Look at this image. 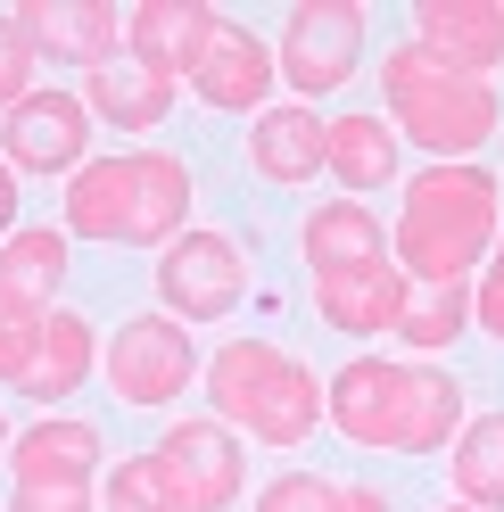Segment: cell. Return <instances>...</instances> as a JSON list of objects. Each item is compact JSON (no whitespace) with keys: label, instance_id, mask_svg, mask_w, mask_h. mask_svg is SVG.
Wrapping results in <instances>:
<instances>
[{"label":"cell","instance_id":"cell-1","mask_svg":"<svg viewBox=\"0 0 504 512\" xmlns=\"http://www.w3.org/2000/svg\"><path fill=\"white\" fill-rule=\"evenodd\" d=\"M504 232V190L488 166H422L405 174L397 199V273L430 281V290H455L488 265V248Z\"/></svg>","mask_w":504,"mask_h":512},{"label":"cell","instance_id":"cell-2","mask_svg":"<svg viewBox=\"0 0 504 512\" xmlns=\"http://www.w3.org/2000/svg\"><path fill=\"white\" fill-rule=\"evenodd\" d=\"M207 405L215 422L257 438V446H306L314 422H323V380H314L290 347L265 339H232L207 356Z\"/></svg>","mask_w":504,"mask_h":512},{"label":"cell","instance_id":"cell-3","mask_svg":"<svg viewBox=\"0 0 504 512\" xmlns=\"http://www.w3.org/2000/svg\"><path fill=\"white\" fill-rule=\"evenodd\" d=\"M381 100L397 108V116H389V133L422 141L438 166H463V157L496 133V108H504L480 75L438 67V58L414 50V42H397V50H389V67H381Z\"/></svg>","mask_w":504,"mask_h":512},{"label":"cell","instance_id":"cell-4","mask_svg":"<svg viewBox=\"0 0 504 512\" xmlns=\"http://www.w3.org/2000/svg\"><path fill=\"white\" fill-rule=\"evenodd\" d=\"M157 298H166L174 323H215V314H232L248 298V256L240 240L224 232H182L166 240V256H157Z\"/></svg>","mask_w":504,"mask_h":512},{"label":"cell","instance_id":"cell-5","mask_svg":"<svg viewBox=\"0 0 504 512\" xmlns=\"http://www.w3.org/2000/svg\"><path fill=\"white\" fill-rule=\"evenodd\" d=\"M364 58V9L356 0H298L290 25H281V75H290L298 100H323L356 75Z\"/></svg>","mask_w":504,"mask_h":512},{"label":"cell","instance_id":"cell-6","mask_svg":"<svg viewBox=\"0 0 504 512\" xmlns=\"http://www.w3.org/2000/svg\"><path fill=\"white\" fill-rule=\"evenodd\" d=\"M191 331L174 314H133L116 339H108V389L116 405H174L191 389Z\"/></svg>","mask_w":504,"mask_h":512},{"label":"cell","instance_id":"cell-7","mask_svg":"<svg viewBox=\"0 0 504 512\" xmlns=\"http://www.w3.org/2000/svg\"><path fill=\"white\" fill-rule=\"evenodd\" d=\"M157 471H166L182 512H224V504H240L248 455H240V438L224 422H174L157 438Z\"/></svg>","mask_w":504,"mask_h":512},{"label":"cell","instance_id":"cell-8","mask_svg":"<svg viewBox=\"0 0 504 512\" xmlns=\"http://www.w3.org/2000/svg\"><path fill=\"white\" fill-rule=\"evenodd\" d=\"M83 141H91V108L75 91H25L0 116V157L17 174H83Z\"/></svg>","mask_w":504,"mask_h":512},{"label":"cell","instance_id":"cell-9","mask_svg":"<svg viewBox=\"0 0 504 512\" xmlns=\"http://www.w3.org/2000/svg\"><path fill=\"white\" fill-rule=\"evenodd\" d=\"M17 17V34L34 42V58H67V67H108L116 42H124V17L108 9V0H25Z\"/></svg>","mask_w":504,"mask_h":512},{"label":"cell","instance_id":"cell-10","mask_svg":"<svg viewBox=\"0 0 504 512\" xmlns=\"http://www.w3.org/2000/svg\"><path fill=\"white\" fill-rule=\"evenodd\" d=\"M414 50H430L438 67L488 83V67H504V0H422Z\"/></svg>","mask_w":504,"mask_h":512},{"label":"cell","instance_id":"cell-11","mask_svg":"<svg viewBox=\"0 0 504 512\" xmlns=\"http://www.w3.org/2000/svg\"><path fill=\"white\" fill-rule=\"evenodd\" d=\"M323 413L339 438L356 446H397V422H405V364H381V356H356L331 372L323 389Z\"/></svg>","mask_w":504,"mask_h":512},{"label":"cell","instance_id":"cell-12","mask_svg":"<svg viewBox=\"0 0 504 512\" xmlns=\"http://www.w3.org/2000/svg\"><path fill=\"white\" fill-rule=\"evenodd\" d=\"M191 223V166L166 149L124 157V248H166Z\"/></svg>","mask_w":504,"mask_h":512},{"label":"cell","instance_id":"cell-13","mask_svg":"<svg viewBox=\"0 0 504 512\" xmlns=\"http://www.w3.org/2000/svg\"><path fill=\"white\" fill-rule=\"evenodd\" d=\"M215 34H224V17H215L207 0H141V9L124 17V50L149 58V67L174 75V83L199 75V58H207Z\"/></svg>","mask_w":504,"mask_h":512},{"label":"cell","instance_id":"cell-14","mask_svg":"<svg viewBox=\"0 0 504 512\" xmlns=\"http://www.w3.org/2000/svg\"><path fill=\"white\" fill-rule=\"evenodd\" d=\"M405 306H414V281L397 273V256H389V265H364V273L314 281V314H323L331 331H348V339H381V331H397Z\"/></svg>","mask_w":504,"mask_h":512},{"label":"cell","instance_id":"cell-15","mask_svg":"<svg viewBox=\"0 0 504 512\" xmlns=\"http://www.w3.org/2000/svg\"><path fill=\"white\" fill-rule=\"evenodd\" d=\"M298 248H306V273L331 281V273H364V265H389V223L372 215L364 199H331L298 223Z\"/></svg>","mask_w":504,"mask_h":512},{"label":"cell","instance_id":"cell-16","mask_svg":"<svg viewBox=\"0 0 504 512\" xmlns=\"http://www.w3.org/2000/svg\"><path fill=\"white\" fill-rule=\"evenodd\" d=\"M9 471H17V488H91L100 479V430L50 413V422L9 438Z\"/></svg>","mask_w":504,"mask_h":512},{"label":"cell","instance_id":"cell-17","mask_svg":"<svg viewBox=\"0 0 504 512\" xmlns=\"http://www.w3.org/2000/svg\"><path fill=\"white\" fill-rule=\"evenodd\" d=\"M83 108H91V116H108L116 133H149V124L174 108V75H157L149 58L116 50L108 67H91V75H83Z\"/></svg>","mask_w":504,"mask_h":512},{"label":"cell","instance_id":"cell-18","mask_svg":"<svg viewBox=\"0 0 504 512\" xmlns=\"http://www.w3.org/2000/svg\"><path fill=\"white\" fill-rule=\"evenodd\" d=\"M191 91H199L207 108H265V91H273V50H265L257 34H240V25H224V34L207 42Z\"/></svg>","mask_w":504,"mask_h":512},{"label":"cell","instance_id":"cell-19","mask_svg":"<svg viewBox=\"0 0 504 512\" xmlns=\"http://www.w3.org/2000/svg\"><path fill=\"white\" fill-rule=\"evenodd\" d=\"M248 166H257L265 182H314L323 174V116L314 108H265L257 124H248Z\"/></svg>","mask_w":504,"mask_h":512},{"label":"cell","instance_id":"cell-20","mask_svg":"<svg viewBox=\"0 0 504 512\" xmlns=\"http://www.w3.org/2000/svg\"><path fill=\"white\" fill-rule=\"evenodd\" d=\"M58 290H67V240H58V223L0 240V298H9V306L58 314Z\"/></svg>","mask_w":504,"mask_h":512},{"label":"cell","instance_id":"cell-21","mask_svg":"<svg viewBox=\"0 0 504 512\" xmlns=\"http://www.w3.org/2000/svg\"><path fill=\"white\" fill-rule=\"evenodd\" d=\"M323 166L348 182V190H389V182H405L397 133H389L381 116H331V124H323Z\"/></svg>","mask_w":504,"mask_h":512},{"label":"cell","instance_id":"cell-22","mask_svg":"<svg viewBox=\"0 0 504 512\" xmlns=\"http://www.w3.org/2000/svg\"><path fill=\"white\" fill-rule=\"evenodd\" d=\"M455 430H463V380L455 372H430V364H405L397 455H438V446H455Z\"/></svg>","mask_w":504,"mask_h":512},{"label":"cell","instance_id":"cell-23","mask_svg":"<svg viewBox=\"0 0 504 512\" xmlns=\"http://www.w3.org/2000/svg\"><path fill=\"white\" fill-rule=\"evenodd\" d=\"M67 232L124 248V157H83V174H67Z\"/></svg>","mask_w":504,"mask_h":512},{"label":"cell","instance_id":"cell-24","mask_svg":"<svg viewBox=\"0 0 504 512\" xmlns=\"http://www.w3.org/2000/svg\"><path fill=\"white\" fill-rule=\"evenodd\" d=\"M83 380H91V323L58 306V314H50V331H42V364L25 372V397L58 405L67 389H83Z\"/></svg>","mask_w":504,"mask_h":512},{"label":"cell","instance_id":"cell-25","mask_svg":"<svg viewBox=\"0 0 504 512\" xmlns=\"http://www.w3.org/2000/svg\"><path fill=\"white\" fill-rule=\"evenodd\" d=\"M455 504H504V413H480L463 438H455Z\"/></svg>","mask_w":504,"mask_h":512},{"label":"cell","instance_id":"cell-26","mask_svg":"<svg viewBox=\"0 0 504 512\" xmlns=\"http://www.w3.org/2000/svg\"><path fill=\"white\" fill-rule=\"evenodd\" d=\"M463 331H471V281L414 298V306H405V323H397V339H405V347H422V356H430V347H455Z\"/></svg>","mask_w":504,"mask_h":512},{"label":"cell","instance_id":"cell-27","mask_svg":"<svg viewBox=\"0 0 504 512\" xmlns=\"http://www.w3.org/2000/svg\"><path fill=\"white\" fill-rule=\"evenodd\" d=\"M100 512H182L166 471H157V455H124L108 479H100Z\"/></svg>","mask_w":504,"mask_h":512},{"label":"cell","instance_id":"cell-28","mask_svg":"<svg viewBox=\"0 0 504 512\" xmlns=\"http://www.w3.org/2000/svg\"><path fill=\"white\" fill-rule=\"evenodd\" d=\"M42 331H50V314H25V306L0 298V380L25 389V372L42 364Z\"/></svg>","mask_w":504,"mask_h":512},{"label":"cell","instance_id":"cell-29","mask_svg":"<svg viewBox=\"0 0 504 512\" xmlns=\"http://www.w3.org/2000/svg\"><path fill=\"white\" fill-rule=\"evenodd\" d=\"M257 512H339V479H323V471H281L273 488L257 496Z\"/></svg>","mask_w":504,"mask_h":512},{"label":"cell","instance_id":"cell-30","mask_svg":"<svg viewBox=\"0 0 504 512\" xmlns=\"http://www.w3.org/2000/svg\"><path fill=\"white\" fill-rule=\"evenodd\" d=\"M34 91V42L17 34V17H0V116Z\"/></svg>","mask_w":504,"mask_h":512},{"label":"cell","instance_id":"cell-31","mask_svg":"<svg viewBox=\"0 0 504 512\" xmlns=\"http://www.w3.org/2000/svg\"><path fill=\"white\" fill-rule=\"evenodd\" d=\"M471 323H480L488 339H504V232H496V248H488L480 281H471Z\"/></svg>","mask_w":504,"mask_h":512},{"label":"cell","instance_id":"cell-32","mask_svg":"<svg viewBox=\"0 0 504 512\" xmlns=\"http://www.w3.org/2000/svg\"><path fill=\"white\" fill-rule=\"evenodd\" d=\"M9 512H91V488H17Z\"/></svg>","mask_w":504,"mask_h":512},{"label":"cell","instance_id":"cell-33","mask_svg":"<svg viewBox=\"0 0 504 512\" xmlns=\"http://www.w3.org/2000/svg\"><path fill=\"white\" fill-rule=\"evenodd\" d=\"M9 232H17V166L0 157V240H9Z\"/></svg>","mask_w":504,"mask_h":512},{"label":"cell","instance_id":"cell-34","mask_svg":"<svg viewBox=\"0 0 504 512\" xmlns=\"http://www.w3.org/2000/svg\"><path fill=\"white\" fill-rule=\"evenodd\" d=\"M339 512H389L381 488H339Z\"/></svg>","mask_w":504,"mask_h":512},{"label":"cell","instance_id":"cell-35","mask_svg":"<svg viewBox=\"0 0 504 512\" xmlns=\"http://www.w3.org/2000/svg\"><path fill=\"white\" fill-rule=\"evenodd\" d=\"M9 438H17V430H9V422H0V455H9Z\"/></svg>","mask_w":504,"mask_h":512},{"label":"cell","instance_id":"cell-36","mask_svg":"<svg viewBox=\"0 0 504 512\" xmlns=\"http://www.w3.org/2000/svg\"><path fill=\"white\" fill-rule=\"evenodd\" d=\"M438 512H480V504H438Z\"/></svg>","mask_w":504,"mask_h":512}]
</instances>
